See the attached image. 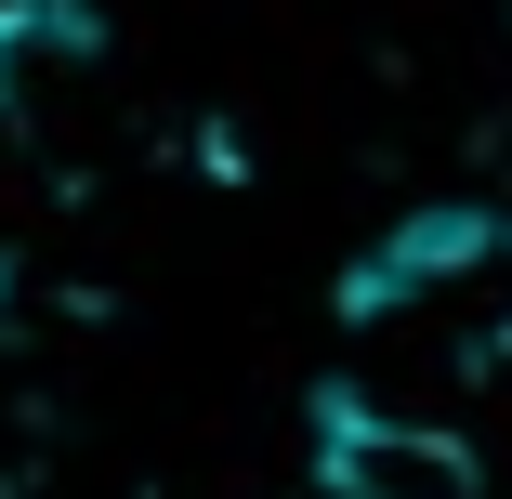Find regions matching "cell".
Returning <instances> with one entry per match:
<instances>
[{
  "mask_svg": "<svg viewBox=\"0 0 512 499\" xmlns=\"http://www.w3.org/2000/svg\"><path fill=\"white\" fill-rule=\"evenodd\" d=\"M106 66H119V40L92 0H0V132H27V145L66 132L106 92Z\"/></svg>",
  "mask_w": 512,
  "mask_h": 499,
  "instance_id": "obj_3",
  "label": "cell"
},
{
  "mask_svg": "<svg viewBox=\"0 0 512 499\" xmlns=\"http://www.w3.org/2000/svg\"><path fill=\"white\" fill-rule=\"evenodd\" d=\"M342 329L407 342L434 368H512V224L499 211H407L342 276Z\"/></svg>",
  "mask_w": 512,
  "mask_h": 499,
  "instance_id": "obj_1",
  "label": "cell"
},
{
  "mask_svg": "<svg viewBox=\"0 0 512 499\" xmlns=\"http://www.w3.org/2000/svg\"><path fill=\"white\" fill-rule=\"evenodd\" d=\"M316 486H329V499H486V460H473L447 421L394 408V394L329 381V394H316Z\"/></svg>",
  "mask_w": 512,
  "mask_h": 499,
  "instance_id": "obj_2",
  "label": "cell"
}]
</instances>
